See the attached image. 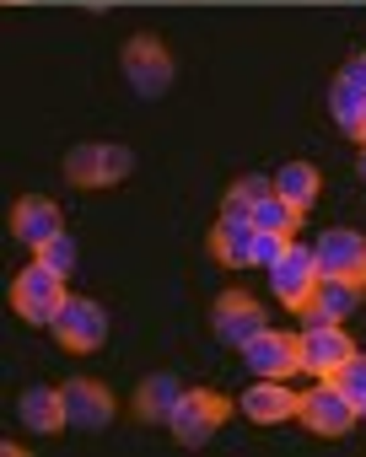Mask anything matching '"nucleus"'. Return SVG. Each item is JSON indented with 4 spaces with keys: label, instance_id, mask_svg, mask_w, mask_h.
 <instances>
[{
    "label": "nucleus",
    "instance_id": "nucleus-30",
    "mask_svg": "<svg viewBox=\"0 0 366 457\" xmlns=\"http://www.w3.org/2000/svg\"><path fill=\"white\" fill-rule=\"evenodd\" d=\"M361 414H366V409H361Z\"/></svg>",
    "mask_w": 366,
    "mask_h": 457
},
{
    "label": "nucleus",
    "instance_id": "nucleus-22",
    "mask_svg": "<svg viewBox=\"0 0 366 457\" xmlns=\"http://www.w3.org/2000/svg\"><path fill=\"white\" fill-rule=\"evenodd\" d=\"M302 215H307V210H296L291 199L270 194V199H259V210H254V226H259V232H280V237H291L296 226H302Z\"/></svg>",
    "mask_w": 366,
    "mask_h": 457
},
{
    "label": "nucleus",
    "instance_id": "nucleus-10",
    "mask_svg": "<svg viewBox=\"0 0 366 457\" xmlns=\"http://www.w3.org/2000/svg\"><path fill=\"white\" fill-rule=\"evenodd\" d=\"M60 232H65V220H60V204H54L49 194H22V199L12 204V237L28 243L33 253H38L49 237H60Z\"/></svg>",
    "mask_w": 366,
    "mask_h": 457
},
{
    "label": "nucleus",
    "instance_id": "nucleus-1",
    "mask_svg": "<svg viewBox=\"0 0 366 457\" xmlns=\"http://www.w3.org/2000/svg\"><path fill=\"white\" fill-rule=\"evenodd\" d=\"M227 414H232V398L227 393H216V387H189L178 398V409H172V420H167V430H172V441L178 446H205L221 425H227Z\"/></svg>",
    "mask_w": 366,
    "mask_h": 457
},
{
    "label": "nucleus",
    "instance_id": "nucleus-21",
    "mask_svg": "<svg viewBox=\"0 0 366 457\" xmlns=\"http://www.w3.org/2000/svg\"><path fill=\"white\" fill-rule=\"evenodd\" d=\"M65 178L76 188H108V167H103V140H81L65 151Z\"/></svg>",
    "mask_w": 366,
    "mask_h": 457
},
{
    "label": "nucleus",
    "instance_id": "nucleus-28",
    "mask_svg": "<svg viewBox=\"0 0 366 457\" xmlns=\"http://www.w3.org/2000/svg\"><path fill=\"white\" fill-rule=\"evenodd\" d=\"M355 167H361V178H366V145H361V162H355Z\"/></svg>",
    "mask_w": 366,
    "mask_h": 457
},
{
    "label": "nucleus",
    "instance_id": "nucleus-11",
    "mask_svg": "<svg viewBox=\"0 0 366 457\" xmlns=\"http://www.w3.org/2000/svg\"><path fill=\"white\" fill-rule=\"evenodd\" d=\"M270 286H275V296H280V307H302L307 296H312V286H318V253L312 248H286L280 253V264L270 270Z\"/></svg>",
    "mask_w": 366,
    "mask_h": 457
},
{
    "label": "nucleus",
    "instance_id": "nucleus-14",
    "mask_svg": "<svg viewBox=\"0 0 366 457\" xmlns=\"http://www.w3.org/2000/svg\"><path fill=\"white\" fill-rule=\"evenodd\" d=\"M296 403H302V393H291L280 377H259L243 393V414L254 425H286V420H296Z\"/></svg>",
    "mask_w": 366,
    "mask_h": 457
},
{
    "label": "nucleus",
    "instance_id": "nucleus-20",
    "mask_svg": "<svg viewBox=\"0 0 366 457\" xmlns=\"http://www.w3.org/2000/svg\"><path fill=\"white\" fill-rule=\"evenodd\" d=\"M329 113H334V124H339L345 135L366 140V92H361V87H350L345 76L329 87Z\"/></svg>",
    "mask_w": 366,
    "mask_h": 457
},
{
    "label": "nucleus",
    "instance_id": "nucleus-4",
    "mask_svg": "<svg viewBox=\"0 0 366 457\" xmlns=\"http://www.w3.org/2000/svg\"><path fill=\"white\" fill-rule=\"evenodd\" d=\"M49 328H54L60 350L92 355V350H103V339H108V307L92 302V296H65V307H60V318H54Z\"/></svg>",
    "mask_w": 366,
    "mask_h": 457
},
{
    "label": "nucleus",
    "instance_id": "nucleus-27",
    "mask_svg": "<svg viewBox=\"0 0 366 457\" xmlns=\"http://www.w3.org/2000/svg\"><path fill=\"white\" fill-rule=\"evenodd\" d=\"M339 76H345L350 87H361V92H366V54H355V60H345V71H339Z\"/></svg>",
    "mask_w": 366,
    "mask_h": 457
},
{
    "label": "nucleus",
    "instance_id": "nucleus-16",
    "mask_svg": "<svg viewBox=\"0 0 366 457\" xmlns=\"http://www.w3.org/2000/svg\"><path fill=\"white\" fill-rule=\"evenodd\" d=\"M17 414H22V425H28V430H38V436H60V430L71 425L60 387H44V382L22 387V398H17Z\"/></svg>",
    "mask_w": 366,
    "mask_h": 457
},
{
    "label": "nucleus",
    "instance_id": "nucleus-19",
    "mask_svg": "<svg viewBox=\"0 0 366 457\" xmlns=\"http://www.w3.org/2000/svg\"><path fill=\"white\" fill-rule=\"evenodd\" d=\"M318 188H323V172H318L312 162H286V167L275 172V194H280V199H291L296 210H312Z\"/></svg>",
    "mask_w": 366,
    "mask_h": 457
},
{
    "label": "nucleus",
    "instance_id": "nucleus-18",
    "mask_svg": "<svg viewBox=\"0 0 366 457\" xmlns=\"http://www.w3.org/2000/svg\"><path fill=\"white\" fill-rule=\"evenodd\" d=\"M270 194H275V178L243 172V178L227 188V199H221V220H248V226H254V210H259V199H270Z\"/></svg>",
    "mask_w": 366,
    "mask_h": 457
},
{
    "label": "nucleus",
    "instance_id": "nucleus-17",
    "mask_svg": "<svg viewBox=\"0 0 366 457\" xmlns=\"http://www.w3.org/2000/svg\"><path fill=\"white\" fill-rule=\"evenodd\" d=\"M211 259L227 270H248L254 264V226L248 220H216L211 226Z\"/></svg>",
    "mask_w": 366,
    "mask_h": 457
},
{
    "label": "nucleus",
    "instance_id": "nucleus-13",
    "mask_svg": "<svg viewBox=\"0 0 366 457\" xmlns=\"http://www.w3.org/2000/svg\"><path fill=\"white\" fill-rule=\"evenodd\" d=\"M318 275H345V280H366V237L345 232V226H334V232L318 237Z\"/></svg>",
    "mask_w": 366,
    "mask_h": 457
},
{
    "label": "nucleus",
    "instance_id": "nucleus-2",
    "mask_svg": "<svg viewBox=\"0 0 366 457\" xmlns=\"http://www.w3.org/2000/svg\"><path fill=\"white\" fill-rule=\"evenodd\" d=\"M119 65H124V81H129L140 97H167V92H172L178 65H172L167 44H162L156 33H135V38H124Z\"/></svg>",
    "mask_w": 366,
    "mask_h": 457
},
{
    "label": "nucleus",
    "instance_id": "nucleus-3",
    "mask_svg": "<svg viewBox=\"0 0 366 457\" xmlns=\"http://www.w3.org/2000/svg\"><path fill=\"white\" fill-rule=\"evenodd\" d=\"M65 275H54L49 264H28L17 280H12V312L22 318V323H54L60 318V307H65Z\"/></svg>",
    "mask_w": 366,
    "mask_h": 457
},
{
    "label": "nucleus",
    "instance_id": "nucleus-24",
    "mask_svg": "<svg viewBox=\"0 0 366 457\" xmlns=\"http://www.w3.org/2000/svg\"><path fill=\"white\" fill-rule=\"evenodd\" d=\"M38 264H49L54 275H71V270H76V237H65V232L49 237V243L38 248Z\"/></svg>",
    "mask_w": 366,
    "mask_h": 457
},
{
    "label": "nucleus",
    "instance_id": "nucleus-12",
    "mask_svg": "<svg viewBox=\"0 0 366 457\" xmlns=\"http://www.w3.org/2000/svg\"><path fill=\"white\" fill-rule=\"evenodd\" d=\"M60 398H65L71 425H81V430H103V425L113 420V393H108V382H97V377H71V382L60 387Z\"/></svg>",
    "mask_w": 366,
    "mask_h": 457
},
{
    "label": "nucleus",
    "instance_id": "nucleus-29",
    "mask_svg": "<svg viewBox=\"0 0 366 457\" xmlns=\"http://www.w3.org/2000/svg\"><path fill=\"white\" fill-rule=\"evenodd\" d=\"M361 145H366V140H361Z\"/></svg>",
    "mask_w": 366,
    "mask_h": 457
},
{
    "label": "nucleus",
    "instance_id": "nucleus-9",
    "mask_svg": "<svg viewBox=\"0 0 366 457\" xmlns=\"http://www.w3.org/2000/svg\"><path fill=\"white\" fill-rule=\"evenodd\" d=\"M211 328H216V339H221V345L243 350V345H248L259 328H270V323H264V307H259L254 296L227 291V296H216V307H211Z\"/></svg>",
    "mask_w": 366,
    "mask_h": 457
},
{
    "label": "nucleus",
    "instance_id": "nucleus-23",
    "mask_svg": "<svg viewBox=\"0 0 366 457\" xmlns=\"http://www.w3.org/2000/svg\"><path fill=\"white\" fill-rule=\"evenodd\" d=\"M329 382H334V387H339L355 409H366V355H361V350H355V355H350V361L329 377Z\"/></svg>",
    "mask_w": 366,
    "mask_h": 457
},
{
    "label": "nucleus",
    "instance_id": "nucleus-26",
    "mask_svg": "<svg viewBox=\"0 0 366 457\" xmlns=\"http://www.w3.org/2000/svg\"><path fill=\"white\" fill-rule=\"evenodd\" d=\"M286 248H291V237H280V232H259V226H254V264H264V270H275Z\"/></svg>",
    "mask_w": 366,
    "mask_h": 457
},
{
    "label": "nucleus",
    "instance_id": "nucleus-8",
    "mask_svg": "<svg viewBox=\"0 0 366 457\" xmlns=\"http://www.w3.org/2000/svg\"><path fill=\"white\" fill-rule=\"evenodd\" d=\"M350 355H355V345H350L345 323H307V334H302V371L329 382Z\"/></svg>",
    "mask_w": 366,
    "mask_h": 457
},
{
    "label": "nucleus",
    "instance_id": "nucleus-25",
    "mask_svg": "<svg viewBox=\"0 0 366 457\" xmlns=\"http://www.w3.org/2000/svg\"><path fill=\"white\" fill-rule=\"evenodd\" d=\"M103 167H108V188H113V183H124L135 172V151L119 145V140H103Z\"/></svg>",
    "mask_w": 366,
    "mask_h": 457
},
{
    "label": "nucleus",
    "instance_id": "nucleus-6",
    "mask_svg": "<svg viewBox=\"0 0 366 457\" xmlns=\"http://www.w3.org/2000/svg\"><path fill=\"white\" fill-rule=\"evenodd\" d=\"M243 361L254 377H296L302 371V334H280V328H259L243 345Z\"/></svg>",
    "mask_w": 366,
    "mask_h": 457
},
{
    "label": "nucleus",
    "instance_id": "nucleus-15",
    "mask_svg": "<svg viewBox=\"0 0 366 457\" xmlns=\"http://www.w3.org/2000/svg\"><path fill=\"white\" fill-rule=\"evenodd\" d=\"M183 393H189V387H183L172 371H151V377L135 387V420H140V425H167Z\"/></svg>",
    "mask_w": 366,
    "mask_h": 457
},
{
    "label": "nucleus",
    "instance_id": "nucleus-5",
    "mask_svg": "<svg viewBox=\"0 0 366 457\" xmlns=\"http://www.w3.org/2000/svg\"><path fill=\"white\" fill-rule=\"evenodd\" d=\"M296 420L312 430V436H323V441H339V436H350L355 430V420H361V409L334 387V382H318L312 393H302V403H296Z\"/></svg>",
    "mask_w": 366,
    "mask_h": 457
},
{
    "label": "nucleus",
    "instance_id": "nucleus-7",
    "mask_svg": "<svg viewBox=\"0 0 366 457\" xmlns=\"http://www.w3.org/2000/svg\"><path fill=\"white\" fill-rule=\"evenodd\" d=\"M361 286L366 280H345V275H318L312 296L296 307L302 323H345L355 307H361Z\"/></svg>",
    "mask_w": 366,
    "mask_h": 457
}]
</instances>
